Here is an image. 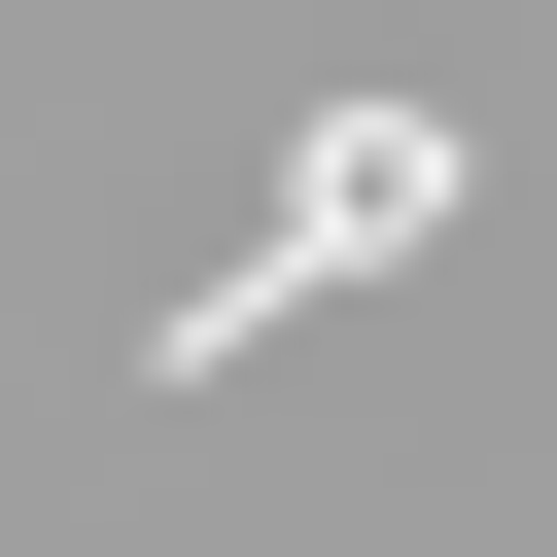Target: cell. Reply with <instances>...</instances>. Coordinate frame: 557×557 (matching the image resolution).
Segmentation results:
<instances>
[{"label":"cell","instance_id":"obj_1","mask_svg":"<svg viewBox=\"0 0 557 557\" xmlns=\"http://www.w3.org/2000/svg\"><path fill=\"white\" fill-rule=\"evenodd\" d=\"M418 209H453V104H348V139H313V209H278V244H244V278H174V313H139V348H174V383H244V348H278V313H313V278H383V244H418Z\"/></svg>","mask_w":557,"mask_h":557}]
</instances>
